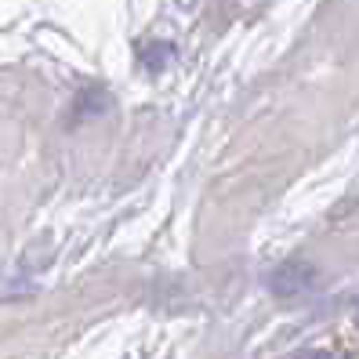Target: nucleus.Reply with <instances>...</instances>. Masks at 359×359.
I'll return each instance as SVG.
<instances>
[{
	"label": "nucleus",
	"mask_w": 359,
	"mask_h": 359,
	"mask_svg": "<svg viewBox=\"0 0 359 359\" xmlns=\"http://www.w3.org/2000/svg\"><path fill=\"white\" fill-rule=\"evenodd\" d=\"M298 359H330L327 352H305V355H298Z\"/></svg>",
	"instance_id": "obj_2"
},
{
	"label": "nucleus",
	"mask_w": 359,
	"mask_h": 359,
	"mask_svg": "<svg viewBox=\"0 0 359 359\" xmlns=\"http://www.w3.org/2000/svg\"><path fill=\"white\" fill-rule=\"evenodd\" d=\"M312 280H316V272H312L309 265H302V262H287V265H280V269L269 276V290L276 294V298H294V294L309 290Z\"/></svg>",
	"instance_id": "obj_1"
}]
</instances>
